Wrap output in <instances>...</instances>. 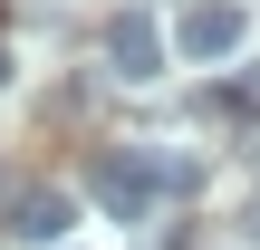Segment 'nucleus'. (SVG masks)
Wrapping results in <instances>:
<instances>
[{
    "label": "nucleus",
    "mask_w": 260,
    "mask_h": 250,
    "mask_svg": "<svg viewBox=\"0 0 260 250\" xmlns=\"http://www.w3.org/2000/svg\"><path fill=\"white\" fill-rule=\"evenodd\" d=\"M68 222H77V202H68L58 183L10 193V241H19V250H58V241H68Z\"/></svg>",
    "instance_id": "nucleus-4"
},
{
    "label": "nucleus",
    "mask_w": 260,
    "mask_h": 250,
    "mask_svg": "<svg viewBox=\"0 0 260 250\" xmlns=\"http://www.w3.org/2000/svg\"><path fill=\"white\" fill-rule=\"evenodd\" d=\"M0 77H10V58H0Z\"/></svg>",
    "instance_id": "nucleus-6"
},
{
    "label": "nucleus",
    "mask_w": 260,
    "mask_h": 250,
    "mask_svg": "<svg viewBox=\"0 0 260 250\" xmlns=\"http://www.w3.org/2000/svg\"><path fill=\"white\" fill-rule=\"evenodd\" d=\"M241 39H251L241 0H183V10H174V58H183V67H222Z\"/></svg>",
    "instance_id": "nucleus-1"
},
{
    "label": "nucleus",
    "mask_w": 260,
    "mask_h": 250,
    "mask_svg": "<svg viewBox=\"0 0 260 250\" xmlns=\"http://www.w3.org/2000/svg\"><path fill=\"white\" fill-rule=\"evenodd\" d=\"M164 48H174V29H164L154 10H116V19H106V58H116V77H164Z\"/></svg>",
    "instance_id": "nucleus-3"
},
{
    "label": "nucleus",
    "mask_w": 260,
    "mask_h": 250,
    "mask_svg": "<svg viewBox=\"0 0 260 250\" xmlns=\"http://www.w3.org/2000/svg\"><path fill=\"white\" fill-rule=\"evenodd\" d=\"M87 193H96L116 222H154V202H164V164H154V154H106V164L87 173Z\"/></svg>",
    "instance_id": "nucleus-2"
},
{
    "label": "nucleus",
    "mask_w": 260,
    "mask_h": 250,
    "mask_svg": "<svg viewBox=\"0 0 260 250\" xmlns=\"http://www.w3.org/2000/svg\"><path fill=\"white\" fill-rule=\"evenodd\" d=\"M241 250H260V183L241 193Z\"/></svg>",
    "instance_id": "nucleus-5"
}]
</instances>
